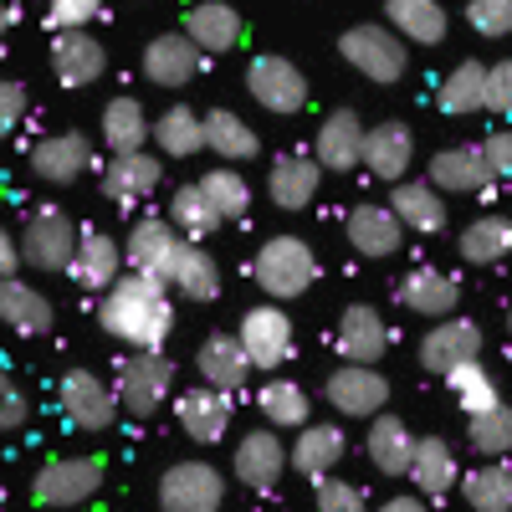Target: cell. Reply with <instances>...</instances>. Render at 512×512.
<instances>
[{
  "label": "cell",
  "instance_id": "cell-12",
  "mask_svg": "<svg viewBox=\"0 0 512 512\" xmlns=\"http://www.w3.org/2000/svg\"><path fill=\"white\" fill-rule=\"evenodd\" d=\"M287 466H292V451L282 446L277 425H267V431H246V436L236 441L231 472H236V482L251 487V492H277V482H282Z\"/></svg>",
  "mask_w": 512,
  "mask_h": 512
},
{
  "label": "cell",
  "instance_id": "cell-48",
  "mask_svg": "<svg viewBox=\"0 0 512 512\" xmlns=\"http://www.w3.org/2000/svg\"><path fill=\"white\" fill-rule=\"evenodd\" d=\"M313 497H318V512H364V487L333 477V472L313 482Z\"/></svg>",
  "mask_w": 512,
  "mask_h": 512
},
{
  "label": "cell",
  "instance_id": "cell-4",
  "mask_svg": "<svg viewBox=\"0 0 512 512\" xmlns=\"http://www.w3.org/2000/svg\"><path fill=\"white\" fill-rule=\"evenodd\" d=\"M113 390H118V410L123 415L149 420L169 400V390H175V364L164 359V349H139L134 359H123Z\"/></svg>",
  "mask_w": 512,
  "mask_h": 512
},
{
  "label": "cell",
  "instance_id": "cell-31",
  "mask_svg": "<svg viewBox=\"0 0 512 512\" xmlns=\"http://www.w3.org/2000/svg\"><path fill=\"white\" fill-rule=\"evenodd\" d=\"M369 461L379 466L384 477H410V456H415V431L400 415H374L369 420V441H364Z\"/></svg>",
  "mask_w": 512,
  "mask_h": 512
},
{
  "label": "cell",
  "instance_id": "cell-23",
  "mask_svg": "<svg viewBox=\"0 0 512 512\" xmlns=\"http://www.w3.org/2000/svg\"><path fill=\"white\" fill-rule=\"evenodd\" d=\"M0 323L21 338H41V333H52L57 308H52L47 292L26 287L21 277H0Z\"/></svg>",
  "mask_w": 512,
  "mask_h": 512
},
{
  "label": "cell",
  "instance_id": "cell-35",
  "mask_svg": "<svg viewBox=\"0 0 512 512\" xmlns=\"http://www.w3.org/2000/svg\"><path fill=\"white\" fill-rule=\"evenodd\" d=\"M384 21H390L415 47H436L446 41V6L441 0H384Z\"/></svg>",
  "mask_w": 512,
  "mask_h": 512
},
{
  "label": "cell",
  "instance_id": "cell-38",
  "mask_svg": "<svg viewBox=\"0 0 512 512\" xmlns=\"http://www.w3.org/2000/svg\"><path fill=\"white\" fill-rule=\"evenodd\" d=\"M456 251H461V262H472V267L502 262V256H512V221H502V216H477L472 226L456 236Z\"/></svg>",
  "mask_w": 512,
  "mask_h": 512
},
{
  "label": "cell",
  "instance_id": "cell-32",
  "mask_svg": "<svg viewBox=\"0 0 512 512\" xmlns=\"http://www.w3.org/2000/svg\"><path fill=\"white\" fill-rule=\"evenodd\" d=\"M410 482L425 497H446L451 487H461V466L456 451L441 436H415V456H410Z\"/></svg>",
  "mask_w": 512,
  "mask_h": 512
},
{
  "label": "cell",
  "instance_id": "cell-42",
  "mask_svg": "<svg viewBox=\"0 0 512 512\" xmlns=\"http://www.w3.org/2000/svg\"><path fill=\"white\" fill-rule=\"evenodd\" d=\"M103 144L113 154H128V149H144L149 144V113L139 98H113L103 108Z\"/></svg>",
  "mask_w": 512,
  "mask_h": 512
},
{
  "label": "cell",
  "instance_id": "cell-30",
  "mask_svg": "<svg viewBox=\"0 0 512 512\" xmlns=\"http://www.w3.org/2000/svg\"><path fill=\"white\" fill-rule=\"evenodd\" d=\"M292 451V466L297 472H308L313 482L318 477H328L338 461H344V451H349V436L338 431V425H328V420H308V425H297V441L287 446Z\"/></svg>",
  "mask_w": 512,
  "mask_h": 512
},
{
  "label": "cell",
  "instance_id": "cell-24",
  "mask_svg": "<svg viewBox=\"0 0 512 512\" xmlns=\"http://www.w3.org/2000/svg\"><path fill=\"white\" fill-rule=\"evenodd\" d=\"M405 241V221L395 205H354L349 210V246L359 256H374V262H384V256H395Z\"/></svg>",
  "mask_w": 512,
  "mask_h": 512
},
{
  "label": "cell",
  "instance_id": "cell-34",
  "mask_svg": "<svg viewBox=\"0 0 512 512\" xmlns=\"http://www.w3.org/2000/svg\"><path fill=\"white\" fill-rule=\"evenodd\" d=\"M390 205L400 210L405 231L431 236V231H441V226H446V200H441V185H431V180H395Z\"/></svg>",
  "mask_w": 512,
  "mask_h": 512
},
{
  "label": "cell",
  "instance_id": "cell-51",
  "mask_svg": "<svg viewBox=\"0 0 512 512\" xmlns=\"http://www.w3.org/2000/svg\"><path fill=\"white\" fill-rule=\"evenodd\" d=\"M487 113H512V57L487 67Z\"/></svg>",
  "mask_w": 512,
  "mask_h": 512
},
{
  "label": "cell",
  "instance_id": "cell-54",
  "mask_svg": "<svg viewBox=\"0 0 512 512\" xmlns=\"http://www.w3.org/2000/svg\"><path fill=\"white\" fill-rule=\"evenodd\" d=\"M487 149V164L497 169V180H512V128H497L492 139H482Z\"/></svg>",
  "mask_w": 512,
  "mask_h": 512
},
{
  "label": "cell",
  "instance_id": "cell-43",
  "mask_svg": "<svg viewBox=\"0 0 512 512\" xmlns=\"http://www.w3.org/2000/svg\"><path fill=\"white\" fill-rule=\"evenodd\" d=\"M169 287H180L185 297H195V303H216V297H221V267H216V256H210L200 241H185L175 282H169Z\"/></svg>",
  "mask_w": 512,
  "mask_h": 512
},
{
  "label": "cell",
  "instance_id": "cell-39",
  "mask_svg": "<svg viewBox=\"0 0 512 512\" xmlns=\"http://www.w3.org/2000/svg\"><path fill=\"white\" fill-rule=\"evenodd\" d=\"M154 144L169 159H190L195 149H205V118H195V108L175 103L154 118Z\"/></svg>",
  "mask_w": 512,
  "mask_h": 512
},
{
  "label": "cell",
  "instance_id": "cell-52",
  "mask_svg": "<svg viewBox=\"0 0 512 512\" xmlns=\"http://www.w3.org/2000/svg\"><path fill=\"white\" fill-rule=\"evenodd\" d=\"M21 118H26V88L16 77H0V139L16 134Z\"/></svg>",
  "mask_w": 512,
  "mask_h": 512
},
{
  "label": "cell",
  "instance_id": "cell-1",
  "mask_svg": "<svg viewBox=\"0 0 512 512\" xmlns=\"http://www.w3.org/2000/svg\"><path fill=\"white\" fill-rule=\"evenodd\" d=\"M164 287L169 282L123 267V277L108 287L103 308H98V323L128 349H164L169 328H175V308H169Z\"/></svg>",
  "mask_w": 512,
  "mask_h": 512
},
{
  "label": "cell",
  "instance_id": "cell-25",
  "mask_svg": "<svg viewBox=\"0 0 512 512\" xmlns=\"http://www.w3.org/2000/svg\"><path fill=\"white\" fill-rule=\"evenodd\" d=\"M395 297H400V308H410L420 318H446L461 308V282L441 267H415L410 277H400Z\"/></svg>",
  "mask_w": 512,
  "mask_h": 512
},
{
  "label": "cell",
  "instance_id": "cell-50",
  "mask_svg": "<svg viewBox=\"0 0 512 512\" xmlns=\"http://www.w3.org/2000/svg\"><path fill=\"white\" fill-rule=\"evenodd\" d=\"M103 0H47V26L52 31H72V26H88L98 21Z\"/></svg>",
  "mask_w": 512,
  "mask_h": 512
},
{
  "label": "cell",
  "instance_id": "cell-44",
  "mask_svg": "<svg viewBox=\"0 0 512 512\" xmlns=\"http://www.w3.org/2000/svg\"><path fill=\"white\" fill-rule=\"evenodd\" d=\"M472 425H466V441H472V451L482 461H502L512 451V410L497 400L492 410H477V415H466Z\"/></svg>",
  "mask_w": 512,
  "mask_h": 512
},
{
  "label": "cell",
  "instance_id": "cell-13",
  "mask_svg": "<svg viewBox=\"0 0 512 512\" xmlns=\"http://www.w3.org/2000/svg\"><path fill=\"white\" fill-rule=\"evenodd\" d=\"M246 93L267 113H297L308 103V77L297 72V62H287V57H256L246 67Z\"/></svg>",
  "mask_w": 512,
  "mask_h": 512
},
{
  "label": "cell",
  "instance_id": "cell-46",
  "mask_svg": "<svg viewBox=\"0 0 512 512\" xmlns=\"http://www.w3.org/2000/svg\"><path fill=\"white\" fill-rule=\"evenodd\" d=\"M446 384H451V395H456V405L466 410V415H477V410H492L502 395H497V379L482 369V359H466V364H456L451 374H446Z\"/></svg>",
  "mask_w": 512,
  "mask_h": 512
},
{
  "label": "cell",
  "instance_id": "cell-57",
  "mask_svg": "<svg viewBox=\"0 0 512 512\" xmlns=\"http://www.w3.org/2000/svg\"><path fill=\"white\" fill-rule=\"evenodd\" d=\"M6 31H11V6L0 0V36H6Z\"/></svg>",
  "mask_w": 512,
  "mask_h": 512
},
{
  "label": "cell",
  "instance_id": "cell-18",
  "mask_svg": "<svg viewBox=\"0 0 512 512\" xmlns=\"http://www.w3.org/2000/svg\"><path fill=\"white\" fill-rule=\"evenodd\" d=\"M313 154H318L323 169H333V175H349L354 164H364V123H359V113L354 108H333L318 123Z\"/></svg>",
  "mask_w": 512,
  "mask_h": 512
},
{
  "label": "cell",
  "instance_id": "cell-7",
  "mask_svg": "<svg viewBox=\"0 0 512 512\" xmlns=\"http://www.w3.org/2000/svg\"><path fill=\"white\" fill-rule=\"evenodd\" d=\"M98 487H103V461L98 456H52L36 472L31 497L41 507H77V502L98 497Z\"/></svg>",
  "mask_w": 512,
  "mask_h": 512
},
{
  "label": "cell",
  "instance_id": "cell-6",
  "mask_svg": "<svg viewBox=\"0 0 512 512\" xmlns=\"http://www.w3.org/2000/svg\"><path fill=\"white\" fill-rule=\"evenodd\" d=\"M180 251H185V236L175 221H134L128 226V241H123V267L128 272H144V277H159V282H175V267H180Z\"/></svg>",
  "mask_w": 512,
  "mask_h": 512
},
{
  "label": "cell",
  "instance_id": "cell-36",
  "mask_svg": "<svg viewBox=\"0 0 512 512\" xmlns=\"http://www.w3.org/2000/svg\"><path fill=\"white\" fill-rule=\"evenodd\" d=\"M256 405H262V420L277 425V431H297V425L313 420L308 390H303V384H292V379H277V374L256 390Z\"/></svg>",
  "mask_w": 512,
  "mask_h": 512
},
{
  "label": "cell",
  "instance_id": "cell-28",
  "mask_svg": "<svg viewBox=\"0 0 512 512\" xmlns=\"http://www.w3.org/2000/svg\"><path fill=\"white\" fill-rule=\"evenodd\" d=\"M72 282L88 287V292H108L123 277V246L108 231H82L77 251H72Z\"/></svg>",
  "mask_w": 512,
  "mask_h": 512
},
{
  "label": "cell",
  "instance_id": "cell-26",
  "mask_svg": "<svg viewBox=\"0 0 512 512\" xmlns=\"http://www.w3.org/2000/svg\"><path fill=\"white\" fill-rule=\"evenodd\" d=\"M497 180V169L487 164V149L482 144H451L431 159V185L441 190H456V195H477Z\"/></svg>",
  "mask_w": 512,
  "mask_h": 512
},
{
  "label": "cell",
  "instance_id": "cell-22",
  "mask_svg": "<svg viewBox=\"0 0 512 512\" xmlns=\"http://www.w3.org/2000/svg\"><path fill=\"white\" fill-rule=\"evenodd\" d=\"M318 185H323L318 154H277L272 159L267 190H272V205L277 210H308L318 200Z\"/></svg>",
  "mask_w": 512,
  "mask_h": 512
},
{
  "label": "cell",
  "instance_id": "cell-41",
  "mask_svg": "<svg viewBox=\"0 0 512 512\" xmlns=\"http://www.w3.org/2000/svg\"><path fill=\"white\" fill-rule=\"evenodd\" d=\"M487 108V67L482 62H456L441 77V113L461 118V113H482Z\"/></svg>",
  "mask_w": 512,
  "mask_h": 512
},
{
  "label": "cell",
  "instance_id": "cell-2",
  "mask_svg": "<svg viewBox=\"0 0 512 512\" xmlns=\"http://www.w3.org/2000/svg\"><path fill=\"white\" fill-rule=\"evenodd\" d=\"M251 277L267 297L277 303H292V297H303L318 277V256L303 236H267L251 256Z\"/></svg>",
  "mask_w": 512,
  "mask_h": 512
},
{
  "label": "cell",
  "instance_id": "cell-5",
  "mask_svg": "<svg viewBox=\"0 0 512 512\" xmlns=\"http://www.w3.org/2000/svg\"><path fill=\"white\" fill-rule=\"evenodd\" d=\"M77 241H82V231H77V221L67 216V210L62 205H41V210L26 216L21 256H26V267H36V272H67Z\"/></svg>",
  "mask_w": 512,
  "mask_h": 512
},
{
  "label": "cell",
  "instance_id": "cell-40",
  "mask_svg": "<svg viewBox=\"0 0 512 512\" xmlns=\"http://www.w3.org/2000/svg\"><path fill=\"white\" fill-rule=\"evenodd\" d=\"M461 497L472 512H512V472L502 461H482L477 472H461Z\"/></svg>",
  "mask_w": 512,
  "mask_h": 512
},
{
  "label": "cell",
  "instance_id": "cell-29",
  "mask_svg": "<svg viewBox=\"0 0 512 512\" xmlns=\"http://www.w3.org/2000/svg\"><path fill=\"white\" fill-rule=\"evenodd\" d=\"M195 369H200L205 384H216V390H246V379H251V359H246L236 333H210L195 349Z\"/></svg>",
  "mask_w": 512,
  "mask_h": 512
},
{
  "label": "cell",
  "instance_id": "cell-37",
  "mask_svg": "<svg viewBox=\"0 0 512 512\" xmlns=\"http://www.w3.org/2000/svg\"><path fill=\"white\" fill-rule=\"evenodd\" d=\"M205 149H216L226 164H246V159H256V128L246 123V118H236L231 108H210L205 113Z\"/></svg>",
  "mask_w": 512,
  "mask_h": 512
},
{
  "label": "cell",
  "instance_id": "cell-47",
  "mask_svg": "<svg viewBox=\"0 0 512 512\" xmlns=\"http://www.w3.org/2000/svg\"><path fill=\"white\" fill-rule=\"evenodd\" d=\"M205 200L216 205V216L221 221H241L246 210H251V185L236 175V164H221V169H210V175L200 180Z\"/></svg>",
  "mask_w": 512,
  "mask_h": 512
},
{
  "label": "cell",
  "instance_id": "cell-17",
  "mask_svg": "<svg viewBox=\"0 0 512 512\" xmlns=\"http://www.w3.org/2000/svg\"><path fill=\"white\" fill-rule=\"evenodd\" d=\"M200 57L205 52L190 41V31H164L144 47V77L154 82V88H185V82H195V72H200Z\"/></svg>",
  "mask_w": 512,
  "mask_h": 512
},
{
  "label": "cell",
  "instance_id": "cell-45",
  "mask_svg": "<svg viewBox=\"0 0 512 512\" xmlns=\"http://www.w3.org/2000/svg\"><path fill=\"white\" fill-rule=\"evenodd\" d=\"M169 221L180 226V236H185V241H200V236H210L216 226H226V221L216 216V205L205 200V190H200V185H180L175 195H169Z\"/></svg>",
  "mask_w": 512,
  "mask_h": 512
},
{
  "label": "cell",
  "instance_id": "cell-56",
  "mask_svg": "<svg viewBox=\"0 0 512 512\" xmlns=\"http://www.w3.org/2000/svg\"><path fill=\"white\" fill-rule=\"evenodd\" d=\"M425 502H431V497H425V492H395L390 502H384V512H425Z\"/></svg>",
  "mask_w": 512,
  "mask_h": 512
},
{
  "label": "cell",
  "instance_id": "cell-11",
  "mask_svg": "<svg viewBox=\"0 0 512 512\" xmlns=\"http://www.w3.org/2000/svg\"><path fill=\"white\" fill-rule=\"evenodd\" d=\"M57 405L77 431H108L118 410V390H108L93 369H67L57 384Z\"/></svg>",
  "mask_w": 512,
  "mask_h": 512
},
{
  "label": "cell",
  "instance_id": "cell-49",
  "mask_svg": "<svg viewBox=\"0 0 512 512\" xmlns=\"http://www.w3.org/2000/svg\"><path fill=\"white\" fill-rule=\"evenodd\" d=\"M466 21L477 36H512V0H472Z\"/></svg>",
  "mask_w": 512,
  "mask_h": 512
},
{
  "label": "cell",
  "instance_id": "cell-21",
  "mask_svg": "<svg viewBox=\"0 0 512 512\" xmlns=\"http://www.w3.org/2000/svg\"><path fill=\"white\" fill-rule=\"evenodd\" d=\"M333 344L344 359H359V364H379L384 349H390V328H384L379 308L369 303H349L338 313V328H333Z\"/></svg>",
  "mask_w": 512,
  "mask_h": 512
},
{
  "label": "cell",
  "instance_id": "cell-55",
  "mask_svg": "<svg viewBox=\"0 0 512 512\" xmlns=\"http://www.w3.org/2000/svg\"><path fill=\"white\" fill-rule=\"evenodd\" d=\"M21 262H26V256H21V241H16L6 226H0V277H16Z\"/></svg>",
  "mask_w": 512,
  "mask_h": 512
},
{
  "label": "cell",
  "instance_id": "cell-9",
  "mask_svg": "<svg viewBox=\"0 0 512 512\" xmlns=\"http://www.w3.org/2000/svg\"><path fill=\"white\" fill-rule=\"evenodd\" d=\"M221 502H226V477L210 461H175L159 477L164 512H216Z\"/></svg>",
  "mask_w": 512,
  "mask_h": 512
},
{
  "label": "cell",
  "instance_id": "cell-10",
  "mask_svg": "<svg viewBox=\"0 0 512 512\" xmlns=\"http://www.w3.org/2000/svg\"><path fill=\"white\" fill-rule=\"evenodd\" d=\"M236 338H241V349H246L251 369L277 374V364L292 359V318L277 308V297H272V303H262V308H246Z\"/></svg>",
  "mask_w": 512,
  "mask_h": 512
},
{
  "label": "cell",
  "instance_id": "cell-20",
  "mask_svg": "<svg viewBox=\"0 0 512 512\" xmlns=\"http://www.w3.org/2000/svg\"><path fill=\"white\" fill-rule=\"evenodd\" d=\"M93 169V144L88 134H52V139H41L31 149V175L36 180H47V185H72L77 175H88Z\"/></svg>",
  "mask_w": 512,
  "mask_h": 512
},
{
  "label": "cell",
  "instance_id": "cell-27",
  "mask_svg": "<svg viewBox=\"0 0 512 512\" xmlns=\"http://www.w3.org/2000/svg\"><path fill=\"white\" fill-rule=\"evenodd\" d=\"M164 180L159 169V154H144V149H128V154H113V164L103 169V195L113 205H134V200H149Z\"/></svg>",
  "mask_w": 512,
  "mask_h": 512
},
{
  "label": "cell",
  "instance_id": "cell-58",
  "mask_svg": "<svg viewBox=\"0 0 512 512\" xmlns=\"http://www.w3.org/2000/svg\"><path fill=\"white\" fill-rule=\"evenodd\" d=\"M507 333H512V308H507Z\"/></svg>",
  "mask_w": 512,
  "mask_h": 512
},
{
  "label": "cell",
  "instance_id": "cell-14",
  "mask_svg": "<svg viewBox=\"0 0 512 512\" xmlns=\"http://www.w3.org/2000/svg\"><path fill=\"white\" fill-rule=\"evenodd\" d=\"M52 72L62 88H93V82L108 72V52L103 41L88 26H72L52 36Z\"/></svg>",
  "mask_w": 512,
  "mask_h": 512
},
{
  "label": "cell",
  "instance_id": "cell-16",
  "mask_svg": "<svg viewBox=\"0 0 512 512\" xmlns=\"http://www.w3.org/2000/svg\"><path fill=\"white\" fill-rule=\"evenodd\" d=\"M410 164H415V134L400 118H384V123L364 128V169L374 180L395 185L410 175Z\"/></svg>",
  "mask_w": 512,
  "mask_h": 512
},
{
  "label": "cell",
  "instance_id": "cell-33",
  "mask_svg": "<svg viewBox=\"0 0 512 512\" xmlns=\"http://www.w3.org/2000/svg\"><path fill=\"white\" fill-rule=\"evenodd\" d=\"M185 31H190V41L200 52L221 57L241 41V16H236V6H226V0H200V6H190V16H185Z\"/></svg>",
  "mask_w": 512,
  "mask_h": 512
},
{
  "label": "cell",
  "instance_id": "cell-53",
  "mask_svg": "<svg viewBox=\"0 0 512 512\" xmlns=\"http://www.w3.org/2000/svg\"><path fill=\"white\" fill-rule=\"evenodd\" d=\"M26 425V395L16 390V379L0 369V431H21Z\"/></svg>",
  "mask_w": 512,
  "mask_h": 512
},
{
  "label": "cell",
  "instance_id": "cell-8",
  "mask_svg": "<svg viewBox=\"0 0 512 512\" xmlns=\"http://www.w3.org/2000/svg\"><path fill=\"white\" fill-rule=\"evenodd\" d=\"M323 395L338 415H349V420H374L384 410V400H390V379H384L374 364H359V359H344L328 384H323Z\"/></svg>",
  "mask_w": 512,
  "mask_h": 512
},
{
  "label": "cell",
  "instance_id": "cell-19",
  "mask_svg": "<svg viewBox=\"0 0 512 512\" xmlns=\"http://www.w3.org/2000/svg\"><path fill=\"white\" fill-rule=\"evenodd\" d=\"M175 415H180V431L190 441L216 446L231 431V390H216V384H205V390H185L175 400Z\"/></svg>",
  "mask_w": 512,
  "mask_h": 512
},
{
  "label": "cell",
  "instance_id": "cell-3",
  "mask_svg": "<svg viewBox=\"0 0 512 512\" xmlns=\"http://www.w3.org/2000/svg\"><path fill=\"white\" fill-rule=\"evenodd\" d=\"M338 57H344L359 77L379 82V88H390V82L405 77L410 57H405V36L395 26H349L338 36Z\"/></svg>",
  "mask_w": 512,
  "mask_h": 512
},
{
  "label": "cell",
  "instance_id": "cell-15",
  "mask_svg": "<svg viewBox=\"0 0 512 512\" xmlns=\"http://www.w3.org/2000/svg\"><path fill=\"white\" fill-rule=\"evenodd\" d=\"M466 359H482V328H477L472 318H456V313L436 318V328L420 338V364L446 379V374H451L456 364H466Z\"/></svg>",
  "mask_w": 512,
  "mask_h": 512
}]
</instances>
